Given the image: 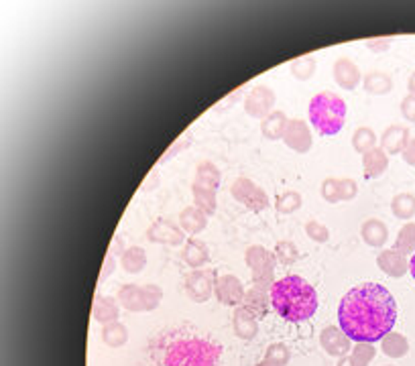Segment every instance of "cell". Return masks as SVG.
Wrapping results in <instances>:
<instances>
[{"label": "cell", "mask_w": 415, "mask_h": 366, "mask_svg": "<svg viewBox=\"0 0 415 366\" xmlns=\"http://www.w3.org/2000/svg\"><path fill=\"white\" fill-rule=\"evenodd\" d=\"M397 321V303L379 283L352 287L338 305L340 330L356 342H379Z\"/></svg>", "instance_id": "cell-1"}, {"label": "cell", "mask_w": 415, "mask_h": 366, "mask_svg": "<svg viewBox=\"0 0 415 366\" xmlns=\"http://www.w3.org/2000/svg\"><path fill=\"white\" fill-rule=\"evenodd\" d=\"M317 293L299 275H287L271 287V305L285 321H305L316 314Z\"/></svg>", "instance_id": "cell-2"}, {"label": "cell", "mask_w": 415, "mask_h": 366, "mask_svg": "<svg viewBox=\"0 0 415 366\" xmlns=\"http://www.w3.org/2000/svg\"><path fill=\"white\" fill-rule=\"evenodd\" d=\"M310 122L324 136L338 134L346 122V102L334 92H320L310 102Z\"/></svg>", "instance_id": "cell-3"}, {"label": "cell", "mask_w": 415, "mask_h": 366, "mask_svg": "<svg viewBox=\"0 0 415 366\" xmlns=\"http://www.w3.org/2000/svg\"><path fill=\"white\" fill-rule=\"evenodd\" d=\"M222 348L201 340V338H189L180 340L167 348L165 366H216Z\"/></svg>", "instance_id": "cell-4"}, {"label": "cell", "mask_w": 415, "mask_h": 366, "mask_svg": "<svg viewBox=\"0 0 415 366\" xmlns=\"http://www.w3.org/2000/svg\"><path fill=\"white\" fill-rule=\"evenodd\" d=\"M118 303L129 312H153L163 300V289L159 285H122L118 289Z\"/></svg>", "instance_id": "cell-5"}, {"label": "cell", "mask_w": 415, "mask_h": 366, "mask_svg": "<svg viewBox=\"0 0 415 366\" xmlns=\"http://www.w3.org/2000/svg\"><path fill=\"white\" fill-rule=\"evenodd\" d=\"M245 261H247V266L250 268L252 283L271 289L273 283H275V263H277L275 254L269 252L261 244H255V247L247 249Z\"/></svg>", "instance_id": "cell-6"}, {"label": "cell", "mask_w": 415, "mask_h": 366, "mask_svg": "<svg viewBox=\"0 0 415 366\" xmlns=\"http://www.w3.org/2000/svg\"><path fill=\"white\" fill-rule=\"evenodd\" d=\"M233 198L238 203H242L245 208H249L250 212H263L269 208V196L265 194L263 187H259L255 182H250L249 177H238L234 179Z\"/></svg>", "instance_id": "cell-7"}, {"label": "cell", "mask_w": 415, "mask_h": 366, "mask_svg": "<svg viewBox=\"0 0 415 366\" xmlns=\"http://www.w3.org/2000/svg\"><path fill=\"white\" fill-rule=\"evenodd\" d=\"M275 106V92L267 85H255L245 98V110L252 118L265 120Z\"/></svg>", "instance_id": "cell-8"}, {"label": "cell", "mask_w": 415, "mask_h": 366, "mask_svg": "<svg viewBox=\"0 0 415 366\" xmlns=\"http://www.w3.org/2000/svg\"><path fill=\"white\" fill-rule=\"evenodd\" d=\"M214 283H216V277L212 271H194L192 275H187L185 279V293L187 297L196 303H204L212 297L214 293Z\"/></svg>", "instance_id": "cell-9"}, {"label": "cell", "mask_w": 415, "mask_h": 366, "mask_svg": "<svg viewBox=\"0 0 415 366\" xmlns=\"http://www.w3.org/2000/svg\"><path fill=\"white\" fill-rule=\"evenodd\" d=\"M245 285L238 277L234 275H222L216 277V283H214V295L222 305H228V307H238L242 305L245 300Z\"/></svg>", "instance_id": "cell-10"}, {"label": "cell", "mask_w": 415, "mask_h": 366, "mask_svg": "<svg viewBox=\"0 0 415 366\" xmlns=\"http://www.w3.org/2000/svg\"><path fill=\"white\" fill-rule=\"evenodd\" d=\"M281 141L296 153H308L312 149V143H314L308 122H303L299 118H293V120L287 122V129H285Z\"/></svg>", "instance_id": "cell-11"}, {"label": "cell", "mask_w": 415, "mask_h": 366, "mask_svg": "<svg viewBox=\"0 0 415 366\" xmlns=\"http://www.w3.org/2000/svg\"><path fill=\"white\" fill-rule=\"evenodd\" d=\"M320 344L334 358L349 356V352L352 350V340L340 328H336V326H328V328L322 330V333H320Z\"/></svg>", "instance_id": "cell-12"}, {"label": "cell", "mask_w": 415, "mask_h": 366, "mask_svg": "<svg viewBox=\"0 0 415 366\" xmlns=\"http://www.w3.org/2000/svg\"><path fill=\"white\" fill-rule=\"evenodd\" d=\"M147 238L151 242H159V244H171L177 247L185 240V232L182 226L173 224L171 220H157L155 224H151L147 230Z\"/></svg>", "instance_id": "cell-13"}, {"label": "cell", "mask_w": 415, "mask_h": 366, "mask_svg": "<svg viewBox=\"0 0 415 366\" xmlns=\"http://www.w3.org/2000/svg\"><path fill=\"white\" fill-rule=\"evenodd\" d=\"M377 265L385 275H389L393 279H399V277L409 273V259L395 249L382 250L381 254L377 256Z\"/></svg>", "instance_id": "cell-14"}, {"label": "cell", "mask_w": 415, "mask_h": 366, "mask_svg": "<svg viewBox=\"0 0 415 366\" xmlns=\"http://www.w3.org/2000/svg\"><path fill=\"white\" fill-rule=\"evenodd\" d=\"M332 76L334 82L338 83L342 90H354L363 80V73H361L358 66L352 64L349 57H340V59L334 61Z\"/></svg>", "instance_id": "cell-15"}, {"label": "cell", "mask_w": 415, "mask_h": 366, "mask_svg": "<svg viewBox=\"0 0 415 366\" xmlns=\"http://www.w3.org/2000/svg\"><path fill=\"white\" fill-rule=\"evenodd\" d=\"M411 136H409V129L401 126V124H391L389 129H385L381 136V149L387 155H399L403 153L405 147L409 145Z\"/></svg>", "instance_id": "cell-16"}, {"label": "cell", "mask_w": 415, "mask_h": 366, "mask_svg": "<svg viewBox=\"0 0 415 366\" xmlns=\"http://www.w3.org/2000/svg\"><path fill=\"white\" fill-rule=\"evenodd\" d=\"M269 303H271V289L261 287V285H252L249 291L245 293L242 307H247L257 319L267 316L269 312Z\"/></svg>", "instance_id": "cell-17"}, {"label": "cell", "mask_w": 415, "mask_h": 366, "mask_svg": "<svg viewBox=\"0 0 415 366\" xmlns=\"http://www.w3.org/2000/svg\"><path fill=\"white\" fill-rule=\"evenodd\" d=\"M233 328L236 338H240V340H252L257 336V332H259V319L252 316L247 307L238 305V307H234Z\"/></svg>", "instance_id": "cell-18"}, {"label": "cell", "mask_w": 415, "mask_h": 366, "mask_svg": "<svg viewBox=\"0 0 415 366\" xmlns=\"http://www.w3.org/2000/svg\"><path fill=\"white\" fill-rule=\"evenodd\" d=\"M389 167V155L381 149V147H375L373 150H368L363 155V173H365L366 179H377L381 177L382 173L387 171Z\"/></svg>", "instance_id": "cell-19"}, {"label": "cell", "mask_w": 415, "mask_h": 366, "mask_svg": "<svg viewBox=\"0 0 415 366\" xmlns=\"http://www.w3.org/2000/svg\"><path fill=\"white\" fill-rule=\"evenodd\" d=\"M361 236H363L365 244L373 247V249H381V247H385L387 238H389V228L382 224L381 220L370 218V220H366L365 224H363Z\"/></svg>", "instance_id": "cell-20"}, {"label": "cell", "mask_w": 415, "mask_h": 366, "mask_svg": "<svg viewBox=\"0 0 415 366\" xmlns=\"http://www.w3.org/2000/svg\"><path fill=\"white\" fill-rule=\"evenodd\" d=\"M118 314H120V307H118V300H115V297L98 295L94 305H92V316L102 326L118 321Z\"/></svg>", "instance_id": "cell-21"}, {"label": "cell", "mask_w": 415, "mask_h": 366, "mask_svg": "<svg viewBox=\"0 0 415 366\" xmlns=\"http://www.w3.org/2000/svg\"><path fill=\"white\" fill-rule=\"evenodd\" d=\"M180 226H182L183 232L199 234L208 226V214L201 212L196 206H187L180 214Z\"/></svg>", "instance_id": "cell-22"}, {"label": "cell", "mask_w": 415, "mask_h": 366, "mask_svg": "<svg viewBox=\"0 0 415 366\" xmlns=\"http://www.w3.org/2000/svg\"><path fill=\"white\" fill-rule=\"evenodd\" d=\"M183 261H185V265L198 271V268H201V266L210 261L208 247H206L201 240H198V238L187 240V242H185V249H183Z\"/></svg>", "instance_id": "cell-23"}, {"label": "cell", "mask_w": 415, "mask_h": 366, "mask_svg": "<svg viewBox=\"0 0 415 366\" xmlns=\"http://www.w3.org/2000/svg\"><path fill=\"white\" fill-rule=\"evenodd\" d=\"M287 117H285V112L281 110H273L269 117L261 122V133L265 138L269 141H279L283 138V134H285V129H287Z\"/></svg>", "instance_id": "cell-24"}, {"label": "cell", "mask_w": 415, "mask_h": 366, "mask_svg": "<svg viewBox=\"0 0 415 366\" xmlns=\"http://www.w3.org/2000/svg\"><path fill=\"white\" fill-rule=\"evenodd\" d=\"M381 350L389 358H403L409 352V342L403 333L389 332L381 340Z\"/></svg>", "instance_id": "cell-25"}, {"label": "cell", "mask_w": 415, "mask_h": 366, "mask_svg": "<svg viewBox=\"0 0 415 366\" xmlns=\"http://www.w3.org/2000/svg\"><path fill=\"white\" fill-rule=\"evenodd\" d=\"M102 342L108 346V348H120L129 342V330L124 324L120 321H112V324H106L102 328Z\"/></svg>", "instance_id": "cell-26"}, {"label": "cell", "mask_w": 415, "mask_h": 366, "mask_svg": "<svg viewBox=\"0 0 415 366\" xmlns=\"http://www.w3.org/2000/svg\"><path fill=\"white\" fill-rule=\"evenodd\" d=\"M365 90L368 94H375V96H382V94H389L393 90V80L389 73H382V71H370L366 73L365 80Z\"/></svg>", "instance_id": "cell-27"}, {"label": "cell", "mask_w": 415, "mask_h": 366, "mask_svg": "<svg viewBox=\"0 0 415 366\" xmlns=\"http://www.w3.org/2000/svg\"><path fill=\"white\" fill-rule=\"evenodd\" d=\"M192 194H194V206L199 208L201 212H206L208 216H212L216 212V189H208V187H199V185H192Z\"/></svg>", "instance_id": "cell-28"}, {"label": "cell", "mask_w": 415, "mask_h": 366, "mask_svg": "<svg viewBox=\"0 0 415 366\" xmlns=\"http://www.w3.org/2000/svg\"><path fill=\"white\" fill-rule=\"evenodd\" d=\"M120 265L127 273H141L147 265V252L141 247H131L120 254Z\"/></svg>", "instance_id": "cell-29"}, {"label": "cell", "mask_w": 415, "mask_h": 366, "mask_svg": "<svg viewBox=\"0 0 415 366\" xmlns=\"http://www.w3.org/2000/svg\"><path fill=\"white\" fill-rule=\"evenodd\" d=\"M196 185L208 187V189H218L220 187V171L214 163L201 161L196 169Z\"/></svg>", "instance_id": "cell-30"}, {"label": "cell", "mask_w": 415, "mask_h": 366, "mask_svg": "<svg viewBox=\"0 0 415 366\" xmlns=\"http://www.w3.org/2000/svg\"><path fill=\"white\" fill-rule=\"evenodd\" d=\"M391 212L399 220H411L415 216V196L414 194H397L391 201Z\"/></svg>", "instance_id": "cell-31"}, {"label": "cell", "mask_w": 415, "mask_h": 366, "mask_svg": "<svg viewBox=\"0 0 415 366\" xmlns=\"http://www.w3.org/2000/svg\"><path fill=\"white\" fill-rule=\"evenodd\" d=\"M377 134L373 129H368V126H361V129H356L354 134H352V147L356 153H361V155H365L368 150H373L377 147Z\"/></svg>", "instance_id": "cell-32"}, {"label": "cell", "mask_w": 415, "mask_h": 366, "mask_svg": "<svg viewBox=\"0 0 415 366\" xmlns=\"http://www.w3.org/2000/svg\"><path fill=\"white\" fill-rule=\"evenodd\" d=\"M316 59L312 55H305V57H298L296 61H291L289 71H291V76L296 80H299V82H308L316 73Z\"/></svg>", "instance_id": "cell-33"}, {"label": "cell", "mask_w": 415, "mask_h": 366, "mask_svg": "<svg viewBox=\"0 0 415 366\" xmlns=\"http://www.w3.org/2000/svg\"><path fill=\"white\" fill-rule=\"evenodd\" d=\"M301 203H303L301 194L289 189V191H283V194L277 196V200H275V210H277L279 214H283V216H287V214L298 212L299 208H301Z\"/></svg>", "instance_id": "cell-34"}, {"label": "cell", "mask_w": 415, "mask_h": 366, "mask_svg": "<svg viewBox=\"0 0 415 366\" xmlns=\"http://www.w3.org/2000/svg\"><path fill=\"white\" fill-rule=\"evenodd\" d=\"M395 250L403 252L405 256L407 254H414L415 252V224L414 222H407L401 226V230L397 234V240H395Z\"/></svg>", "instance_id": "cell-35"}, {"label": "cell", "mask_w": 415, "mask_h": 366, "mask_svg": "<svg viewBox=\"0 0 415 366\" xmlns=\"http://www.w3.org/2000/svg\"><path fill=\"white\" fill-rule=\"evenodd\" d=\"M273 254H275V261L285 266L293 265L299 259L298 247H296V242H291V240H279V242L275 244Z\"/></svg>", "instance_id": "cell-36"}, {"label": "cell", "mask_w": 415, "mask_h": 366, "mask_svg": "<svg viewBox=\"0 0 415 366\" xmlns=\"http://www.w3.org/2000/svg\"><path fill=\"white\" fill-rule=\"evenodd\" d=\"M375 356H377V348L370 342H356V346L352 348V354H350V358L354 360L356 366H366L375 360Z\"/></svg>", "instance_id": "cell-37"}, {"label": "cell", "mask_w": 415, "mask_h": 366, "mask_svg": "<svg viewBox=\"0 0 415 366\" xmlns=\"http://www.w3.org/2000/svg\"><path fill=\"white\" fill-rule=\"evenodd\" d=\"M265 360L273 362V365L287 366V362L291 360V352H289V348H287L285 344L277 342V344H271V346L267 348Z\"/></svg>", "instance_id": "cell-38"}, {"label": "cell", "mask_w": 415, "mask_h": 366, "mask_svg": "<svg viewBox=\"0 0 415 366\" xmlns=\"http://www.w3.org/2000/svg\"><path fill=\"white\" fill-rule=\"evenodd\" d=\"M320 194H322V198L328 201V203H338V201H342L340 179H336V177H326V179L322 182Z\"/></svg>", "instance_id": "cell-39"}, {"label": "cell", "mask_w": 415, "mask_h": 366, "mask_svg": "<svg viewBox=\"0 0 415 366\" xmlns=\"http://www.w3.org/2000/svg\"><path fill=\"white\" fill-rule=\"evenodd\" d=\"M305 234H308L314 242H320V244L328 242V238H330V230H328L322 222H317V220H308V222H305Z\"/></svg>", "instance_id": "cell-40"}, {"label": "cell", "mask_w": 415, "mask_h": 366, "mask_svg": "<svg viewBox=\"0 0 415 366\" xmlns=\"http://www.w3.org/2000/svg\"><path fill=\"white\" fill-rule=\"evenodd\" d=\"M340 194H342V201L354 200L358 194V185L354 179H340Z\"/></svg>", "instance_id": "cell-41"}, {"label": "cell", "mask_w": 415, "mask_h": 366, "mask_svg": "<svg viewBox=\"0 0 415 366\" xmlns=\"http://www.w3.org/2000/svg\"><path fill=\"white\" fill-rule=\"evenodd\" d=\"M401 114L403 118L407 120V122H414L415 124V96H405L403 100H401Z\"/></svg>", "instance_id": "cell-42"}, {"label": "cell", "mask_w": 415, "mask_h": 366, "mask_svg": "<svg viewBox=\"0 0 415 366\" xmlns=\"http://www.w3.org/2000/svg\"><path fill=\"white\" fill-rule=\"evenodd\" d=\"M366 47L375 53H385V51L391 47V37H377V39H368L366 41Z\"/></svg>", "instance_id": "cell-43"}, {"label": "cell", "mask_w": 415, "mask_h": 366, "mask_svg": "<svg viewBox=\"0 0 415 366\" xmlns=\"http://www.w3.org/2000/svg\"><path fill=\"white\" fill-rule=\"evenodd\" d=\"M115 265H117V261H115V254H106V259H104V265H102V271H100V277L98 281L102 283L106 277H110L112 275V271H115Z\"/></svg>", "instance_id": "cell-44"}, {"label": "cell", "mask_w": 415, "mask_h": 366, "mask_svg": "<svg viewBox=\"0 0 415 366\" xmlns=\"http://www.w3.org/2000/svg\"><path fill=\"white\" fill-rule=\"evenodd\" d=\"M401 155H403V159H405V163H407V165L415 167V138L409 141V145L405 147V150H403Z\"/></svg>", "instance_id": "cell-45"}, {"label": "cell", "mask_w": 415, "mask_h": 366, "mask_svg": "<svg viewBox=\"0 0 415 366\" xmlns=\"http://www.w3.org/2000/svg\"><path fill=\"white\" fill-rule=\"evenodd\" d=\"M124 250L127 249H122V247H120V236H117V238H115V242H112V247L108 249V252H110V254H118V252L122 254Z\"/></svg>", "instance_id": "cell-46"}, {"label": "cell", "mask_w": 415, "mask_h": 366, "mask_svg": "<svg viewBox=\"0 0 415 366\" xmlns=\"http://www.w3.org/2000/svg\"><path fill=\"white\" fill-rule=\"evenodd\" d=\"M336 366H356V365H354V360L350 358V354H349V356H342V358L338 360V365Z\"/></svg>", "instance_id": "cell-47"}, {"label": "cell", "mask_w": 415, "mask_h": 366, "mask_svg": "<svg viewBox=\"0 0 415 366\" xmlns=\"http://www.w3.org/2000/svg\"><path fill=\"white\" fill-rule=\"evenodd\" d=\"M407 90H409V94L415 96V71L409 76V82H407Z\"/></svg>", "instance_id": "cell-48"}, {"label": "cell", "mask_w": 415, "mask_h": 366, "mask_svg": "<svg viewBox=\"0 0 415 366\" xmlns=\"http://www.w3.org/2000/svg\"><path fill=\"white\" fill-rule=\"evenodd\" d=\"M409 273H411V277L415 279V252L414 256H411V261H409Z\"/></svg>", "instance_id": "cell-49"}, {"label": "cell", "mask_w": 415, "mask_h": 366, "mask_svg": "<svg viewBox=\"0 0 415 366\" xmlns=\"http://www.w3.org/2000/svg\"><path fill=\"white\" fill-rule=\"evenodd\" d=\"M257 366H279V365H273V362H269V360H263V362H259Z\"/></svg>", "instance_id": "cell-50"}, {"label": "cell", "mask_w": 415, "mask_h": 366, "mask_svg": "<svg viewBox=\"0 0 415 366\" xmlns=\"http://www.w3.org/2000/svg\"><path fill=\"white\" fill-rule=\"evenodd\" d=\"M385 366H391V365H385Z\"/></svg>", "instance_id": "cell-51"}]
</instances>
